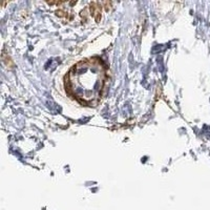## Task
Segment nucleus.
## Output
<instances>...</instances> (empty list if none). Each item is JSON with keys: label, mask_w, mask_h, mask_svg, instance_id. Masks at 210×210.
<instances>
[{"label": "nucleus", "mask_w": 210, "mask_h": 210, "mask_svg": "<svg viewBox=\"0 0 210 210\" xmlns=\"http://www.w3.org/2000/svg\"><path fill=\"white\" fill-rule=\"evenodd\" d=\"M99 6V3H96V2H93L90 3V13L91 15L95 17V20L99 22L100 19H101V8Z\"/></svg>", "instance_id": "nucleus-2"}, {"label": "nucleus", "mask_w": 210, "mask_h": 210, "mask_svg": "<svg viewBox=\"0 0 210 210\" xmlns=\"http://www.w3.org/2000/svg\"><path fill=\"white\" fill-rule=\"evenodd\" d=\"M106 67L98 58L78 62L65 77V88L69 96L85 106L99 104L106 81Z\"/></svg>", "instance_id": "nucleus-1"}]
</instances>
